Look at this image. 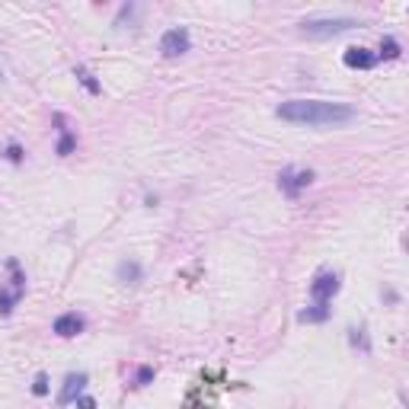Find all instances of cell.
<instances>
[{"instance_id":"6da1fadb","label":"cell","mask_w":409,"mask_h":409,"mask_svg":"<svg viewBox=\"0 0 409 409\" xmlns=\"http://www.w3.org/2000/svg\"><path fill=\"white\" fill-rule=\"evenodd\" d=\"M281 121L291 125H313V128H339L355 121V109L345 102H326V99H288L275 109Z\"/></svg>"},{"instance_id":"e0dca14e","label":"cell","mask_w":409,"mask_h":409,"mask_svg":"<svg viewBox=\"0 0 409 409\" xmlns=\"http://www.w3.org/2000/svg\"><path fill=\"white\" fill-rule=\"evenodd\" d=\"M6 157H10V160H19V157H23V151H19V147H16V144H13V147H10V151H6Z\"/></svg>"},{"instance_id":"5b68a950","label":"cell","mask_w":409,"mask_h":409,"mask_svg":"<svg viewBox=\"0 0 409 409\" xmlns=\"http://www.w3.org/2000/svg\"><path fill=\"white\" fill-rule=\"evenodd\" d=\"M189 45H192V38H189V32H185L182 26H176V29H166L163 38H160V51H163L166 58L185 55V51H189Z\"/></svg>"},{"instance_id":"5bb4252c","label":"cell","mask_w":409,"mask_h":409,"mask_svg":"<svg viewBox=\"0 0 409 409\" xmlns=\"http://www.w3.org/2000/svg\"><path fill=\"white\" fill-rule=\"evenodd\" d=\"M32 393H36V396H45V393H48V377H45V374H36V383H32Z\"/></svg>"},{"instance_id":"7c38bea8","label":"cell","mask_w":409,"mask_h":409,"mask_svg":"<svg viewBox=\"0 0 409 409\" xmlns=\"http://www.w3.org/2000/svg\"><path fill=\"white\" fill-rule=\"evenodd\" d=\"M77 77H80V83H83V87L89 89V93H99V83H96L93 77H89V74H87V70H83V67H77Z\"/></svg>"},{"instance_id":"52a82bcc","label":"cell","mask_w":409,"mask_h":409,"mask_svg":"<svg viewBox=\"0 0 409 409\" xmlns=\"http://www.w3.org/2000/svg\"><path fill=\"white\" fill-rule=\"evenodd\" d=\"M342 61H345V67H358V70H371L377 64V55L374 51H368V48H349L342 55Z\"/></svg>"},{"instance_id":"8fae6325","label":"cell","mask_w":409,"mask_h":409,"mask_svg":"<svg viewBox=\"0 0 409 409\" xmlns=\"http://www.w3.org/2000/svg\"><path fill=\"white\" fill-rule=\"evenodd\" d=\"M377 58H390V61H393V58H400V42H396V38H383L381 42V55Z\"/></svg>"},{"instance_id":"8992f818","label":"cell","mask_w":409,"mask_h":409,"mask_svg":"<svg viewBox=\"0 0 409 409\" xmlns=\"http://www.w3.org/2000/svg\"><path fill=\"white\" fill-rule=\"evenodd\" d=\"M83 387H87V374H83V371H77V374H67V381H64L61 393H58V403H61V406H67V403H77V396L83 393Z\"/></svg>"},{"instance_id":"4fadbf2b","label":"cell","mask_w":409,"mask_h":409,"mask_svg":"<svg viewBox=\"0 0 409 409\" xmlns=\"http://www.w3.org/2000/svg\"><path fill=\"white\" fill-rule=\"evenodd\" d=\"M70 147H74V134L64 131V134H61V141H58V153H61V157H67Z\"/></svg>"},{"instance_id":"ba28073f","label":"cell","mask_w":409,"mask_h":409,"mask_svg":"<svg viewBox=\"0 0 409 409\" xmlns=\"http://www.w3.org/2000/svg\"><path fill=\"white\" fill-rule=\"evenodd\" d=\"M55 332L64 339L77 336V332H83V317L80 313H61V317L55 320Z\"/></svg>"},{"instance_id":"277c9868","label":"cell","mask_w":409,"mask_h":409,"mask_svg":"<svg viewBox=\"0 0 409 409\" xmlns=\"http://www.w3.org/2000/svg\"><path fill=\"white\" fill-rule=\"evenodd\" d=\"M313 182V173L310 170H281L278 173V189L285 192L288 198H298L300 195V189H307V185Z\"/></svg>"},{"instance_id":"ac0fdd59","label":"cell","mask_w":409,"mask_h":409,"mask_svg":"<svg viewBox=\"0 0 409 409\" xmlns=\"http://www.w3.org/2000/svg\"><path fill=\"white\" fill-rule=\"evenodd\" d=\"M6 80V77H4V64H0V83H4Z\"/></svg>"},{"instance_id":"9c48e42d","label":"cell","mask_w":409,"mask_h":409,"mask_svg":"<svg viewBox=\"0 0 409 409\" xmlns=\"http://www.w3.org/2000/svg\"><path fill=\"white\" fill-rule=\"evenodd\" d=\"M298 320H300V323H323V320H329V307H326V304H310V307H304V310L298 313Z\"/></svg>"},{"instance_id":"30bf717a","label":"cell","mask_w":409,"mask_h":409,"mask_svg":"<svg viewBox=\"0 0 409 409\" xmlns=\"http://www.w3.org/2000/svg\"><path fill=\"white\" fill-rule=\"evenodd\" d=\"M119 281H125V285H138V281H141V266H138V262H119Z\"/></svg>"},{"instance_id":"7a4b0ae2","label":"cell","mask_w":409,"mask_h":409,"mask_svg":"<svg viewBox=\"0 0 409 409\" xmlns=\"http://www.w3.org/2000/svg\"><path fill=\"white\" fill-rule=\"evenodd\" d=\"M358 19L351 16H332V19H304L300 23V32L310 38H329V36H339V32H349L355 29Z\"/></svg>"},{"instance_id":"9a60e30c","label":"cell","mask_w":409,"mask_h":409,"mask_svg":"<svg viewBox=\"0 0 409 409\" xmlns=\"http://www.w3.org/2000/svg\"><path fill=\"white\" fill-rule=\"evenodd\" d=\"M77 409H96L93 396H77Z\"/></svg>"},{"instance_id":"2e32d148","label":"cell","mask_w":409,"mask_h":409,"mask_svg":"<svg viewBox=\"0 0 409 409\" xmlns=\"http://www.w3.org/2000/svg\"><path fill=\"white\" fill-rule=\"evenodd\" d=\"M151 377H153V371H151V368H141V371H138V381H141V383H147Z\"/></svg>"},{"instance_id":"3957f363","label":"cell","mask_w":409,"mask_h":409,"mask_svg":"<svg viewBox=\"0 0 409 409\" xmlns=\"http://www.w3.org/2000/svg\"><path fill=\"white\" fill-rule=\"evenodd\" d=\"M339 288H342V281H339L336 272H320L317 278H313V285H310L313 304H329V300L339 294Z\"/></svg>"}]
</instances>
